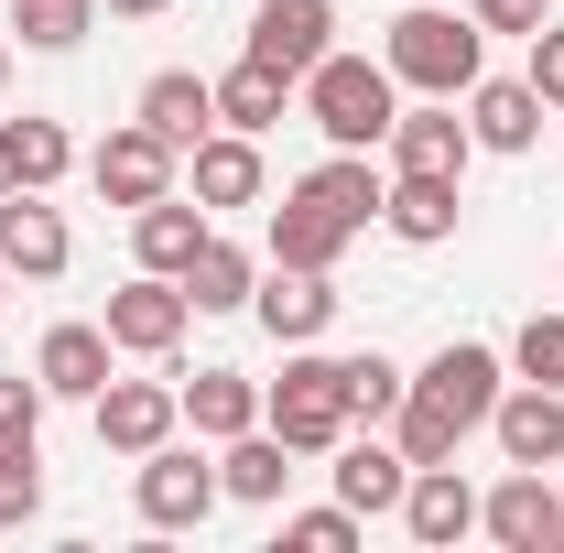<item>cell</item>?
<instances>
[{
  "mask_svg": "<svg viewBox=\"0 0 564 553\" xmlns=\"http://www.w3.org/2000/svg\"><path fill=\"white\" fill-rule=\"evenodd\" d=\"M174 174H185V152L152 131V120H120V131L87 152V185H98L109 207H152V196H174Z\"/></svg>",
  "mask_w": 564,
  "mask_h": 553,
  "instance_id": "cell-7",
  "label": "cell"
},
{
  "mask_svg": "<svg viewBox=\"0 0 564 553\" xmlns=\"http://www.w3.org/2000/svg\"><path fill=\"white\" fill-rule=\"evenodd\" d=\"M391 174H445V185H467V163H478V131L456 120V98H423V109H402L391 120Z\"/></svg>",
  "mask_w": 564,
  "mask_h": 553,
  "instance_id": "cell-8",
  "label": "cell"
},
{
  "mask_svg": "<svg viewBox=\"0 0 564 553\" xmlns=\"http://www.w3.org/2000/svg\"><path fill=\"white\" fill-rule=\"evenodd\" d=\"M478 532L499 553H564V499H554V467H510L499 488H478Z\"/></svg>",
  "mask_w": 564,
  "mask_h": 553,
  "instance_id": "cell-6",
  "label": "cell"
},
{
  "mask_svg": "<svg viewBox=\"0 0 564 553\" xmlns=\"http://www.w3.org/2000/svg\"><path fill=\"white\" fill-rule=\"evenodd\" d=\"M174 282H185V304H196V315H239V304L261 293V261H250L239 239H217V228H207V250H196Z\"/></svg>",
  "mask_w": 564,
  "mask_h": 553,
  "instance_id": "cell-25",
  "label": "cell"
},
{
  "mask_svg": "<svg viewBox=\"0 0 564 553\" xmlns=\"http://www.w3.org/2000/svg\"><path fill=\"white\" fill-rule=\"evenodd\" d=\"M109 326H44V347H33V380L55 391V402H98L109 391Z\"/></svg>",
  "mask_w": 564,
  "mask_h": 553,
  "instance_id": "cell-17",
  "label": "cell"
},
{
  "mask_svg": "<svg viewBox=\"0 0 564 553\" xmlns=\"http://www.w3.org/2000/svg\"><path fill=\"white\" fill-rule=\"evenodd\" d=\"M467 22H478V33H521V44H532V33L554 22V0H467Z\"/></svg>",
  "mask_w": 564,
  "mask_h": 553,
  "instance_id": "cell-36",
  "label": "cell"
},
{
  "mask_svg": "<svg viewBox=\"0 0 564 553\" xmlns=\"http://www.w3.org/2000/svg\"><path fill=\"white\" fill-rule=\"evenodd\" d=\"M109 11H120V22H152V11H174V0H109Z\"/></svg>",
  "mask_w": 564,
  "mask_h": 553,
  "instance_id": "cell-38",
  "label": "cell"
},
{
  "mask_svg": "<svg viewBox=\"0 0 564 553\" xmlns=\"http://www.w3.org/2000/svg\"><path fill=\"white\" fill-rule=\"evenodd\" d=\"M0 304H11V261H0Z\"/></svg>",
  "mask_w": 564,
  "mask_h": 553,
  "instance_id": "cell-40",
  "label": "cell"
},
{
  "mask_svg": "<svg viewBox=\"0 0 564 553\" xmlns=\"http://www.w3.org/2000/svg\"><path fill=\"white\" fill-rule=\"evenodd\" d=\"M185 185H196V207H261V141L250 131H207L185 152Z\"/></svg>",
  "mask_w": 564,
  "mask_h": 553,
  "instance_id": "cell-18",
  "label": "cell"
},
{
  "mask_svg": "<svg viewBox=\"0 0 564 553\" xmlns=\"http://www.w3.org/2000/svg\"><path fill=\"white\" fill-rule=\"evenodd\" d=\"M44 521V456L33 445H0V532Z\"/></svg>",
  "mask_w": 564,
  "mask_h": 553,
  "instance_id": "cell-32",
  "label": "cell"
},
{
  "mask_svg": "<svg viewBox=\"0 0 564 553\" xmlns=\"http://www.w3.org/2000/svg\"><path fill=\"white\" fill-rule=\"evenodd\" d=\"M304 109H315L326 152H380L391 120H402V76L380 55H315L304 66Z\"/></svg>",
  "mask_w": 564,
  "mask_h": 553,
  "instance_id": "cell-2",
  "label": "cell"
},
{
  "mask_svg": "<svg viewBox=\"0 0 564 553\" xmlns=\"http://www.w3.org/2000/svg\"><path fill=\"white\" fill-rule=\"evenodd\" d=\"M87 413H98V445H109V456H152V445L185 423V391H174V380H120V369H109V391H98Z\"/></svg>",
  "mask_w": 564,
  "mask_h": 553,
  "instance_id": "cell-9",
  "label": "cell"
},
{
  "mask_svg": "<svg viewBox=\"0 0 564 553\" xmlns=\"http://www.w3.org/2000/svg\"><path fill=\"white\" fill-rule=\"evenodd\" d=\"M489 434H499V456H510V467H564V391H543V380L499 391Z\"/></svg>",
  "mask_w": 564,
  "mask_h": 553,
  "instance_id": "cell-16",
  "label": "cell"
},
{
  "mask_svg": "<svg viewBox=\"0 0 564 553\" xmlns=\"http://www.w3.org/2000/svg\"><path fill=\"white\" fill-rule=\"evenodd\" d=\"M261 423H272L293 456H337V445H348V369H337L326 347H293L282 380L261 391Z\"/></svg>",
  "mask_w": 564,
  "mask_h": 553,
  "instance_id": "cell-3",
  "label": "cell"
},
{
  "mask_svg": "<svg viewBox=\"0 0 564 553\" xmlns=\"http://www.w3.org/2000/svg\"><path fill=\"white\" fill-rule=\"evenodd\" d=\"M380 66L402 76V87H423V98H467V87L489 76V33H478L467 11H434V0H413V11H391V33H380Z\"/></svg>",
  "mask_w": 564,
  "mask_h": 553,
  "instance_id": "cell-1",
  "label": "cell"
},
{
  "mask_svg": "<svg viewBox=\"0 0 564 553\" xmlns=\"http://www.w3.org/2000/svg\"><path fill=\"white\" fill-rule=\"evenodd\" d=\"M174 391H185V423H196L207 445H228V434L261 423V380H250V369H196V380H174Z\"/></svg>",
  "mask_w": 564,
  "mask_h": 553,
  "instance_id": "cell-24",
  "label": "cell"
},
{
  "mask_svg": "<svg viewBox=\"0 0 564 553\" xmlns=\"http://www.w3.org/2000/svg\"><path fill=\"white\" fill-rule=\"evenodd\" d=\"M33 55H76L87 33H98V0H22V22H11Z\"/></svg>",
  "mask_w": 564,
  "mask_h": 553,
  "instance_id": "cell-31",
  "label": "cell"
},
{
  "mask_svg": "<svg viewBox=\"0 0 564 553\" xmlns=\"http://www.w3.org/2000/svg\"><path fill=\"white\" fill-rule=\"evenodd\" d=\"M554 499H564V467H554Z\"/></svg>",
  "mask_w": 564,
  "mask_h": 553,
  "instance_id": "cell-42",
  "label": "cell"
},
{
  "mask_svg": "<svg viewBox=\"0 0 564 553\" xmlns=\"http://www.w3.org/2000/svg\"><path fill=\"white\" fill-rule=\"evenodd\" d=\"M0 196H11V141H0Z\"/></svg>",
  "mask_w": 564,
  "mask_h": 553,
  "instance_id": "cell-39",
  "label": "cell"
},
{
  "mask_svg": "<svg viewBox=\"0 0 564 553\" xmlns=\"http://www.w3.org/2000/svg\"><path fill=\"white\" fill-rule=\"evenodd\" d=\"M467 434H478V423L456 413V402H434V391H402V413H391V445H402V456H413V467H445V456H456V445H467Z\"/></svg>",
  "mask_w": 564,
  "mask_h": 553,
  "instance_id": "cell-27",
  "label": "cell"
},
{
  "mask_svg": "<svg viewBox=\"0 0 564 553\" xmlns=\"http://www.w3.org/2000/svg\"><path fill=\"white\" fill-rule=\"evenodd\" d=\"M282 543H293V553H348L358 543V510H348V499H337V510H293Z\"/></svg>",
  "mask_w": 564,
  "mask_h": 553,
  "instance_id": "cell-35",
  "label": "cell"
},
{
  "mask_svg": "<svg viewBox=\"0 0 564 553\" xmlns=\"http://www.w3.org/2000/svg\"><path fill=\"white\" fill-rule=\"evenodd\" d=\"M0 87H11V44H0Z\"/></svg>",
  "mask_w": 564,
  "mask_h": 553,
  "instance_id": "cell-41",
  "label": "cell"
},
{
  "mask_svg": "<svg viewBox=\"0 0 564 553\" xmlns=\"http://www.w3.org/2000/svg\"><path fill=\"white\" fill-rule=\"evenodd\" d=\"M510 369L543 380V391H564V304H554V315H532V326L510 337Z\"/></svg>",
  "mask_w": 564,
  "mask_h": 553,
  "instance_id": "cell-33",
  "label": "cell"
},
{
  "mask_svg": "<svg viewBox=\"0 0 564 553\" xmlns=\"http://www.w3.org/2000/svg\"><path fill=\"white\" fill-rule=\"evenodd\" d=\"M0 261H11V282H55L76 261V239H66V217L44 207V196H0Z\"/></svg>",
  "mask_w": 564,
  "mask_h": 553,
  "instance_id": "cell-12",
  "label": "cell"
},
{
  "mask_svg": "<svg viewBox=\"0 0 564 553\" xmlns=\"http://www.w3.org/2000/svg\"><path fill=\"white\" fill-rule=\"evenodd\" d=\"M413 380L434 391V402H456L467 423H489V413H499V391H510V369H499V347H478V337H445V347H434V358L413 369Z\"/></svg>",
  "mask_w": 564,
  "mask_h": 553,
  "instance_id": "cell-14",
  "label": "cell"
},
{
  "mask_svg": "<svg viewBox=\"0 0 564 553\" xmlns=\"http://www.w3.org/2000/svg\"><path fill=\"white\" fill-rule=\"evenodd\" d=\"M467 131H478V152H532V141H543L532 76H478V87H467Z\"/></svg>",
  "mask_w": 564,
  "mask_h": 553,
  "instance_id": "cell-19",
  "label": "cell"
},
{
  "mask_svg": "<svg viewBox=\"0 0 564 553\" xmlns=\"http://www.w3.org/2000/svg\"><path fill=\"white\" fill-rule=\"evenodd\" d=\"M131 120H152V131L174 141V152H196V141L217 131V76H196V66H163L152 87H141V109Z\"/></svg>",
  "mask_w": 564,
  "mask_h": 553,
  "instance_id": "cell-20",
  "label": "cell"
},
{
  "mask_svg": "<svg viewBox=\"0 0 564 553\" xmlns=\"http://www.w3.org/2000/svg\"><path fill=\"white\" fill-rule=\"evenodd\" d=\"M532 98H543V109H564V22H543V33H532Z\"/></svg>",
  "mask_w": 564,
  "mask_h": 553,
  "instance_id": "cell-37",
  "label": "cell"
},
{
  "mask_svg": "<svg viewBox=\"0 0 564 553\" xmlns=\"http://www.w3.org/2000/svg\"><path fill=\"white\" fill-rule=\"evenodd\" d=\"M250 55L304 87L315 55H337V0H261V11H250Z\"/></svg>",
  "mask_w": 564,
  "mask_h": 553,
  "instance_id": "cell-10",
  "label": "cell"
},
{
  "mask_svg": "<svg viewBox=\"0 0 564 553\" xmlns=\"http://www.w3.org/2000/svg\"><path fill=\"white\" fill-rule=\"evenodd\" d=\"M250 315H261L282 347H315L326 326H337V272H293V261H261V293H250Z\"/></svg>",
  "mask_w": 564,
  "mask_h": 553,
  "instance_id": "cell-11",
  "label": "cell"
},
{
  "mask_svg": "<svg viewBox=\"0 0 564 553\" xmlns=\"http://www.w3.org/2000/svg\"><path fill=\"white\" fill-rule=\"evenodd\" d=\"M44 402H55L44 380H22V369H0V445H33V434H44Z\"/></svg>",
  "mask_w": 564,
  "mask_h": 553,
  "instance_id": "cell-34",
  "label": "cell"
},
{
  "mask_svg": "<svg viewBox=\"0 0 564 553\" xmlns=\"http://www.w3.org/2000/svg\"><path fill=\"white\" fill-rule=\"evenodd\" d=\"M196 250H207V207H185V196L131 207V261H141V272H185Z\"/></svg>",
  "mask_w": 564,
  "mask_h": 553,
  "instance_id": "cell-22",
  "label": "cell"
},
{
  "mask_svg": "<svg viewBox=\"0 0 564 553\" xmlns=\"http://www.w3.org/2000/svg\"><path fill=\"white\" fill-rule=\"evenodd\" d=\"M0 141H11V185H22V196H44V185L76 163L66 120H0Z\"/></svg>",
  "mask_w": 564,
  "mask_h": 553,
  "instance_id": "cell-29",
  "label": "cell"
},
{
  "mask_svg": "<svg viewBox=\"0 0 564 553\" xmlns=\"http://www.w3.org/2000/svg\"><path fill=\"white\" fill-rule=\"evenodd\" d=\"M402 532H413L423 553H445V543L478 532V488L456 478V456H445V467H413V488H402Z\"/></svg>",
  "mask_w": 564,
  "mask_h": 553,
  "instance_id": "cell-15",
  "label": "cell"
},
{
  "mask_svg": "<svg viewBox=\"0 0 564 553\" xmlns=\"http://www.w3.org/2000/svg\"><path fill=\"white\" fill-rule=\"evenodd\" d=\"M402 488H413V456H402V445H369V434H348V445H337V499H348L358 521L402 510Z\"/></svg>",
  "mask_w": 564,
  "mask_h": 553,
  "instance_id": "cell-21",
  "label": "cell"
},
{
  "mask_svg": "<svg viewBox=\"0 0 564 553\" xmlns=\"http://www.w3.org/2000/svg\"><path fill=\"white\" fill-rule=\"evenodd\" d=\"M217 488H228V499H250V510H272L282 488H293V445H282L272 423L228 434V456H217Z\"/></svg>",
  "mask_w": 564,
  "mask_h": 553,
  "instance_id": "cell-23",
  "label": "cell"
},
{
  "mask_svg": "<svg viewBox=\"0 0 564 553\" xmlns=\"http://www.w3.org/2000/svg\"><path fill=\"white\" fill-rule=\"evenodd\" d=\"M131 499H141V521H152V532H196L228 488H217V467L196 456V445H174V434H163L152 456H131Z\"/></svg>",
  "mask_w": 564,
  "mask_h": 553,
  "instance_id": "cell-4",
  "label": "cell"
},
{
  "mask_svg": "<svg viewBox=\"0 0 564 553\" xmlns=\"http://www.w3.org/2000/svg\"><path fill=\"white\" fill-rule=\"evenodd\" d=\"M337 369H348V423H391L402 391H413V369H391L380 347H358V358H337Z\"/></svg>",
  "mask_w": 564,
  "mask_h": 553,
  "instance_id": "cell-30",
  "label": "cell"
},
{
  "mask_svg": "<svg viewBox=\"0 0 564 553\" xmlns=\"http://www.w3.org/2000/svg\"><path fill=\"white\" fill-rule=\"evenodd\" d=\"M358 228L337 207H326V196H304V185H293V196H282L272 207V239H261V261H293V272H337V250H348Z\"/></svg>",
  "mask_w": 564,
  "mask_h": 553,
  "instance_id": "cell-13",
  "label": "cell"
},
{
  "mask_svg": "<svg viewBox=\"0 0 564 553\" xmlns=\"http://www.w3.org/2000/svg\"><path fill=\"white\" fill-rule=\"evenodd\" d=\"M98 326H109L120 358H174L185 326H196V304H185V282H174V272H131L120 293H109V315H98Z\"/></svg>",
  "mask_w": 564,
  "mask_h": 553,
  "instance_id": "cell-5",
  "label": "cell"
},
{
  "mask_svg": "<svg viewBox=\"0 0 564 553\" xmlns=\"http://www.w3.org/2000/svg\"><path fill=\"white\" fill-rule=\"evenodd\" d=\"M282 109H293V76H272L261 55H239V66L217 76V120H228V131H250V141H261Z\"/></svg>",
  "mask_w": 564,
  "mask_h": 553,
  "instance_id": "cell-28",
  "label": "cell"
},
{
  "mask_svg": "<svg viewBox=\"0 0 564 553\" xmlns=\"http://www.w3.org/2000/svg\"><path fill=\"white\" fill-rule=\"evenodd\" d=\"M380 228H391V239H413V250L456 239V185H445V174H391V196H380Z\"/></svg>",
  "mask_w": 564,
  "mask_h": 553,
  "instance_id": "cell-26",
  "label": "cell"
}]
</instances>
